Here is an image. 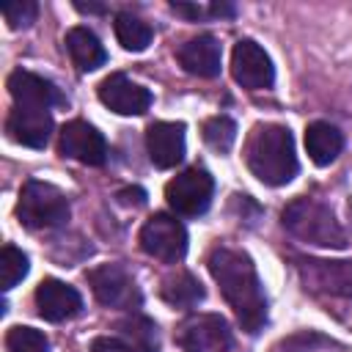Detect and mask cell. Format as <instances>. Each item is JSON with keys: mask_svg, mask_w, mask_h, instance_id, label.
<instances>
[{"mask_svg": "<svg viewBox=\"0 0 352 352\" xmlns=\"http://www.w3.org/2000/svg\"><path fill=\"white\" fill-rule=\"evenodd\" d=\"M6 132L11 140H16L22 146L44 148L52 135V116H50V110H38V107H14L8 113Z\"/></svg>", "mask_w": 352, "mask_h": 352, "instance_id": "obj_13", "label": "cell"}, {"mask_svg": "<svg viewBox=\"0 0 352 352\" xmlns=\"http://www.w3.org/2000/svg\"><path fill=\"white\" fill-rule=\"evenodd\" d=\"M234 6H226V3H214V6H209V14L212 16H234Z\"/></svg>", "mask_w": 352, "mask_h": 352, "instance_id": "obj_29", "label": "cell"}, {"mask_svg": "<svg viewBox=\"0 0 352 352\" xmlns=\"http://www.w3.org/2000/svg\"><path fill=\"white\" fill-rule=\"evenodd\" d=\"M8 91H11L14 102H16V107L50 110L52 104H63V102H66V99L60 96V91H58L50 80L38 77V74H33V72H25V69L11 72V77H8Z\"/></svg>", "mask_w": 352, "mask_h": 352, "instance_id": "obj_15", "label": "cell"}, {"mask_svg": "<svg viewBox=\"0 0 352 352\" xmlns=\"http://www.w3.org/2000/svg\"><path fill=\"white\" fill-rule=\"evenodd\" d=\"M99 102L118 116H143L151 107V91L132 82L126 74L113 72L99 82Z\"/></svg>", "mask_w": 352, "mask_h": 352, "instance_id": "obj_11", "label": "cell"}, {"mask_svg": "<svg viewBox=\"0 0 352 352\" xmlns=\"http://www.w3.org/2000/svg\"><path fill=\"white\" fill-rule=\"evenodd\" d=\"M283 226L292 236L308 242V245H319V248H344L346 245V234L338 226V220L333 217V212L314 201V198H297L283 209Z\"/></svg>", "mask_w": 352, "mask_h": 352, "instance_id": "obj_3", "label": "cell"}, {"mask_svg": "<svg viewBox=\"0 0 352 352\" xmlns=\"http://www.w3.org/2000/svg\"><path fill=\"white\" fill-rule=\"evenodd\" d=\"M88 283L94 297L107 308H135L140 302V292L121 264L94 267L88 272Z\"/></svg>", "mask_w": 352, "mask_h": 352, "instance_id": "obj_8", "label": "cell"}, {"mask_svg": "<svg viewBox=\"0 0 352 352\" xmlns=\"http://www.w3.org/2000/svg\"><path fill=\"white\" fill-rule=\"evenodd\" d=\"M6 349L8 352H50V341L41 330L16 324L6 336Z\"/></svg>", "mask_w": 352, "mask_h": 352, "instance_id": "obj_23", "label": "cell"}, {"mask_svg": "<svg viewBox=\"0 0 352 352\" xmlns=\"http://www.w3.org/2000/svg\"><path fill=\"white\" fill-rule=\"evenodd\" d=\"M66 50L80 72H94L107 60V52H104L102 41L96 38V33L82 25H77L66 33Z\"/></svg>", "mask_w": 352, "mask_h": 352, "instance_id": "obj_18", "label": "cell"}, {"mask_svg": "<svg viewBox=\"0 0 352 352\" xmlns=\"http://www.w3.org/2000/svg\"><path fill=\"white\" fill-rule=\"evenodd\" d=\"M302 280L311 289H322L324 294L352 297V261H300Z\"/></svg>", "mask_w": 352, "mask_h": 352, "instance_id": "obj_14", "label": "cell"}, {"mask_svg": "<svg viewBox=\"0 0 352 352\" xmlns=\"http://www.w3.org/2000/svg\"><path fill=\"white\" fill-rule=\"evenodd\" d=\"M179 63L184 66V72L195 74V77H217L220 74V44L214 36L204 33V36H195L190 41H184L176 52Z\"/></svg>", "mask_w": 352, "mask_h": 352, "instance_id": "obj_17", "label": "cell"}, {"mask_svg": "<svg viewBox=\"0 0 352 352\" xmlns=\"http://www.w3.org/2000/svg\"><path fill=\"white\" fill-rule=\"evenodd\" d=\"M146 148L157 168H173L184 157V124L154 121L146 129Z\"/></svg>", "mask_w": 352, "mask_h": 352, "instance_id": "obj_16", "label": "cell"}, {"mask_svg": "<svg viewBox=\"0 0 352 352\" xmlns=\"http://www.w3.org/2000/svg\"><path fill=\"white\" fill-rule=\"evenodd\" d=\"M0 11H3V19L8 22V28L19 30V28H28V25L36 22L38 6L33 0H14V3H3Z\"/></svg>", "mask_w": 352, "mask_h": 352, "instance_id": "obj_26", "label": "cell"}, {"mask_svg": "<svg viewBox=\"0 0 352 352\" xmlns=\"http://www.w3.org/2000/svg\"><path fill=\"white\" fill-rule=\"evenodd\" d=\"M160 294H162L165 302H170L176 308H192L204 300V286L190 272H176V275L162 280Z\"/></svg>", "mask_w": 352, "mask_h": 352, "instance_id": "obj_21", "label": "cell"}, {"mask_svg": "<svg viewBox=\"0 0 352 352\" xmlns=\"http://www.w3.org/2000/svg\"><path fill=\"white\" fill-rule=\"evenodd\" d=\"M245 160L250 173L270 184L280 187L289 184L297 173V154H294V138L280 124H258L245 146Z\"/></svg>", "mask_w": 352, "mask_h": 352, "instance_id": "obj_2", "label": "cell"}, {"mask_svg": "<svg viewBox=\"0 0 352 352\" xmlns=\"http://www.w3.org/2000/svg\"><path fill=\"white\" fill-rule=\"evenodd\" d=\"M91 352H138L129 341L113 338V336H99L91 341Z\"/></svg>", "mask_w": 352, "mask_h": 352, "instance_id": "obj_27", "label": "cell"}, {"mask_svg": "<svg viewBox=\"0 0 352 352\" xmlns=\"http://www.w3.org/2000/svg\"><path fill=\"white\" fill-rule=\"evenodd\" d=\"M124 336L129 338V344L138 352H160V338H157V324L146 316H132L126 322H121Z\"/></svg>", "mask_w": 352, "mask_h": 352, "instance_id": "obj_22", "label": "cell"}, {"mask_svg": "<svg viewBox=\"0 0 352 352\" xmlns=\"http://www.w3.org/2000/svg\"><path fill=\"white\" fill-rule=\"evenodd\" d=\"M0 272H3V289H14L25 275H28V256L14 248V245H3L0 250Z\"/></svg>", "mask_w": 352, "mask_h": 352, "instance_id": "obj_25", "label": "cell"}, {"mask_svg": "<svg viewBox=\"0 0 352 352\" xmlns=\"http://www.w3.org/2000/svg\"><path fill=\"white\" fill-rule=\"evenodd\" d=\"M305 148L316 165H330L344 148V135L327 121H314L305 129Z\"/></svg>", "mask_w": 352, "mask_h": 352, "instance_id": "obj_19", "label": "cell"}, {"mask_svg": "<svg viewBox=\"0 0 352 352\" xmlns=\"http://www.w3.org/2000/svg\"><path fill=\"white\" fill-rule=\"evenodd\" d=\"M231 74L234 80L248 91H264L275 82V69L264 47H258L250 38H242L234 44L231 52Z\"/></svg>", "mask_w": 352, "mask_h": 352, "instance_id": "obj_9", "label": "cell"}, {"mask_svg": "<svg viewBox=\"0 0 352 352\" xmlns=\"http://www.w3.org/2000/svg\"><path fill=\"white\" fill-rule=\"evenodd\" d=\"M74 8H77V11H88V14H104V11H107L104 6H96V3H80V0L74 3Z\"/></svg>", "mask_w": 352, "mask_h": 352, "instance_id": "obj_30", "label": "cell"}, {"mask_svg": "<svg viewBox=\"0 0 352 352\" xmlns=\"http://www.w3.org/2000/svg\"><path fill=\"white\" fill-rule=\"evenodd\" d=\"M16 217L28 228H58L69 220V201L55 184L33 179L19 192Z\"/></svg>", "mask_w": 352, "mask_h": 352, "instance_id": "obj_4", "label": "cell"}, {"mask_svg": "<svg viewBox=\"0 0 352 352\" xmlns=\"http://www.w3.org/2000/svg\"><path fill=\"white\" fill-rule=\"evenodd\" d=\"M176 341L184 352H226L231 344V333L223 316L195 314L179 324Z\"/></svg>", "mask_w": 352, "mask_h": 352, "instance_id": "obj_7", "label": "cell"}, {"mask_svg": "<svg viewBox=\"0 0 352 352\" xmlns=\"http://www.w3.org/2000/svg\"><path fill=\"white\" fill-rule=\"evenodd\" d=\"M170 11L173 14H182V16H190V19L204 16V8L201 6H187V3H170Z\"/></svg>", "mask_w": 352, "mask_h": 352, "instance_id": "obj_28", "label": "cell"}, {"mask_svg": "<svg viewBox=\"0 0 352 352\" xmlns=\"http://www.w3.org/2000/svg\"><path fill=\"white\" fill-rule=\"evenodd\" d=\"M58 148H60L63 157L77 160V162H82V165H102V162L107 160L104 135H102L96 126H91L88 121H80V118L63 124Z\"/></svg>", "mask_w": 352, "mask_h": 352, "instance_id": "obj_10", "label": "cell"}, {"mask_svg": "<svg viewBox=\"0 0 352 352\" xmlns=\"http://www.w3.org/2000/svg\"><path fill=\"white\" fill-rule=\"evenodd\" d=\"M209 272L242 330L258 333L267 322V297L253 261L239 250L217 248L209 253Z\"/></svg>", "mask_w": 352, "mask_h": 352, "instance_id": "obj_1", "label": "cell"}, {"mask_svg": "<svg viewBox=\"0 0 352 352\" xmlns=\"http://www.w3.org/2000/svg\"><path fill=\"white\" fill-rule=\"evenodd\" d=\"M140 248L148 256L173 264L187 253V231L176 217L157 212L140 228Z\"/></svg>", "mask_w": 352, "mask_h": 352, "instance_id": "obj_6", "label": "cell"}, {"mask_svg": "<svg viewBox=\"0 0 352 352\" xmlns=\"http://www.w3.org/2000/svg\"><path fill=\"white\" fill-rule=\"evenodd\" d=\"M36 308L47 322H63L82 311V297L74 286L58 278H47L36 286Z\"/></svg>", "mask_w": 352, "mask_h": 352, "instance_id": "obj_12", "label": "cell"}, {"mask_svg": "<svg viewBox=\"0 0 352 352\" xmlns=\"http://www.w3.org/2000/svg\"><path fill=\"white\" fill-rule=\"evenodd\" d=\"M214 182L204 168H187L165 184L168 206L184 217H198L209 209Z\"/></svg>", "mask_w": 352, "mask_h": 352, "instance_id": "obj_5", "label": "cell"}, {"mask_svg": "<svg viewBox=\"0 0 352 352\" xmlns=\"http://www.w3.org/2000/svg\"><path fill=\"white\" fill-rule=\"evenodd\" d=\"M204 140L214 151H228L236 140V124L228 116H214L204 124Z\"/></svg>", "mask_w": 352, "mask_h": 352, "instance_id": "obj_24", "label": "cell"}, {"mask_svg": "<svg viewBox=\"0 0 352 352\" xmlns=\"http://www.w3.org/2000/svg\"><path fill=\"white\" fill-rule=\"evenodd\" d=\"M113 28H116L118 44H121L126 52H143V50L151 44V38H154L148 22H143L140 16H135V14H129V11L116 14Z\"/></svg>", "mask_w": 352, "mask_h": 352, "instance_id": "obj_20", "label": "cell"}]
</instances>
